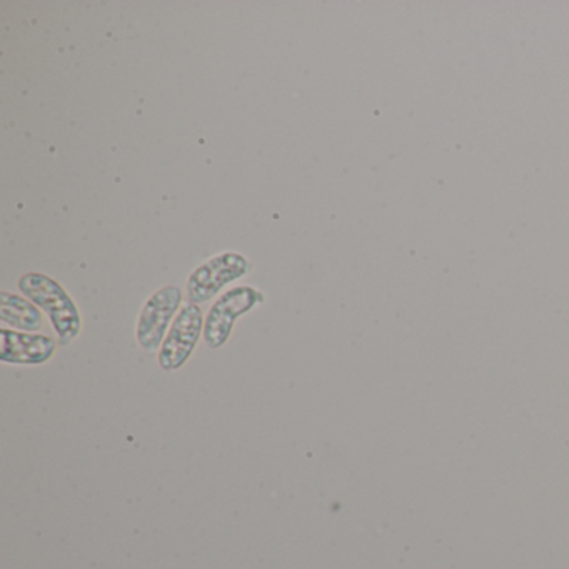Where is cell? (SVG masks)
Masks as SVG:
<instances>
[{"label":"cell","instance_id":"cell-1","mask_svg":"<svg viewBox=\"0 0 569 569\" xmlns=\"http://www.w3.org/2000/svg\"><path fill=\"white\" fill-rule=\"evenodd\" d=\"M22 295L51 319L61 346H69L82 331L81 311L61 282L44 272H28L19 279Z\"/></svg>","mask_w":569,"mask_h":569},{"label":"cell","instance_id":"cell-2","mask_svg":"<svg viewBox=\"0 0 569 569\" xmlns=\"http://www.w3.org/2000/svg\"><path fill=\"white\" fill-rule=\"evenodd\" d=\"M266 301L264 292L252 286H236L211 306L204 322V342L219 349L231 338L236 321Z\"/></svg>","mask_w":569,"mask_h":569},{"label":"cell","instance_id":"cell-3","mask_svg":"<svg viewBox=\"0 0 569 569\" xmlns=\"http://www.w3.org/2000/svg\"><path fill=\"white\" fill-rule=\"evenodd\" d=\"M252 271L251 261L238 252H222L196 268L188 279V301L204 305L214 299L226 286L246 278Z\"/></svg>","mask_w":569,"mask_h":569},{"label":"cell","instance_id":"cell-4","mask_svg":"<svg viewBox=\"0 0 569 569\" xmlns=\"http://www.w3.org/2000/svg\"><path fill=\"white\" fill-rule=\"evenodd\" d=\"M182 299L184 295L181 288L164 286L144 302L136 326V338L146 352H156L161 349L176 316L181 311Z\"/></svg>","mask_w":569,"mask_h":569},{"label":"cell","instance_id":"cell-5","mask_svg":"<svg viewBox=\"0 0 569 569\" xmlns=\"http://www.w3.org/2000/svg\"><path fill=\"white\" fill-rule=\"evenodd\" d=\"M204 322L201 306L192 302L182 305L158 352L159 368L162 371H178L182 366L188 365L199 339L204 336Z\"/></svg>","mask_w":569,"mask_h":569},{"label":"cell","instance_id":"cell-6","mask_svg":"<svg viewBox=\"0 0 569 569\" xmlns=\"http://www.w3.org/2000/svg\"><path fill=\"white\" fill-rule=\"evenodd\" d=\"M58 351V341L38 332L0 329V361L14 366H41L51 361Z\"/></svg>","mask_w":569,"mask_h":569},{"label":"cell","instance_id":"cell-7","mask_svg":"<svg viewBox=\"0 0 569 569\" xmlns=\"http://www.w3.org/2000/svg\"><path fill=\"white\" fill-rule=\"evenodd\" d=\"M0 321L2 325L11 326L16 331L38 332L44 326V316L41 309L29 301L12 292H0Z\"/></svg>","mask_w":569,"mask_h":569}]
</instances>
